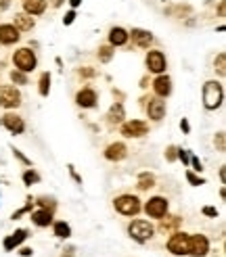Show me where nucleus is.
Segmentation results:
<instances>
[{"instance_id": "nucleus-30", "label": "nucleus", "mask_w": 226, "mask_h": 257, "mask_svg": "<svg viewBox=\"0 0 226 257\" xmlns=\"http://www.w3.org/2000/svg\"><path fill=\"white\" fill-rule=\"evenodd\" d=\"M34 203H38L42 209H48V211H53L55 213V209H57V201L53 199V197H46V195H42V197H38Z\"/></svg>"}, {"instance_id": "nucleus-13", "label": "nucleus", "mask_w": 226, "mask_h": 257, "mask_svg": "<svg viewBox=\"0 0 226 257\" xmlns=\"http://www.w3.org/2000/svg\"><path fill=\"white\" fill-rule=\"evenodd\" d=\"M75 102H78V107L82 109H94L98 105V94L96 90L92 88H82L78 94H75Z\"/></svg>"}, {"instance_id": "nucleus-24", "label": "nucleus", "mask_w": 226, "mask_h": 257, "mask_svg": "<svg viewBox=\"0 0 226 257\" xmlns=\"http://www.w3.org/2000/svg\"><path fill=\"white\" fill-rule=\"evenodd\" d=\"M23 11L28 15H42L46 11V0H23Z\"/></svg>"}, {"instance_id": "nucleus-19", "label": "nucleus", "mask_w": 226, "mask_h": 257, "mask_svg": "<svg viewBox=\"0 0 226 257\" xmlns=\"http://www.w3.org/2000/svg\"><path fill=\"white\" fill-rule=\"evenodd\" d=\"M153 90H155V94H157L159 98L170 96V92H172V80H170V75L159 73L157 78L153 80Z\"/></svg>"}, {"instance_id": "nucleus-44", "label": "nucleus", "mask_w": 226, "mask_h": 257, "mask_svg": "<svg viewBox=\"0 0 226 257\" xmlns=\"http://www.w3.org/2000/svg\"><path fill=\"white\" fill-rule=\"evenodd\" d=\"M180 130H182L184 134H191V123H188V119H186V117H182V119H180Z\"/></svg>"}, {"instance_id": "nucleus-16", "label": "nucleus", "mask_w": 226, "mask_h": 257, "mask_svg": "<svg viewBox=\"0 0 226 257\" xmlns=\"http://www.w3.org/2000/svg\"><path fill=\"white\" fill-rule=\"evenodd\" d=\"M103 155L107 161H122V159L128 157V147L124 143H111V145H107Z\"/></svg>"}, {"instance_id": "nucleus-35", "label": "nucleus", "mask_w": 226, "mask_h": 257, "mask_svg": "<svg viewBox=\"0 0 226 257\" xmlns=\"http://www.w3.org/2000/svg\"><path fill=\"white\" fill-rule=\"evenodd\" d=\"M186 180H188V184H191V186H201V184H205V180L201 178V176H197L195 172H191V170L186 172Z\"/></svg>"}, {"instance_id": "nucleus-39", "label": "nucleus", "mask_w": 226, "mask_h": 257, "mask_svg": "<svg viewBox=\"0 0 226 257\" xmlns=\"http://www.w3.org/2000/svg\"><path fill=\"white\" fill-rule=\"evenodd\" d=\"M176 157H178V159L182 161L184 168L188 165V161H191V155H188V151H186V149H178V155H176Z\"/></svg>"}, {"instance_id": "nucleus-34", "label": "nucleus", "mask_w": 226, "mask_h": 257, "mask_svg": "<svg viewBox=\"0 0 226 257\" xmlns=\"http://www.w3.org/2000/svg\"><path fill=\"white\" fill-rule=\"evenodd\" d=\"M191 11H193V9L188 7V5H184V7H182V5H176V7L170 9L168 13H172V15H176V17H182V15H191Z\"/></svg>"}, {"instance_id": "nucleus-2", "label": "nucleus", "mask_w": 226, "mask_h": 257, "mask_svg": "<svg viewBox=\"0 0 226 257\" xmlns=\"http://www.w3.org/2000/svg\"><path fill=\"white\" fill-rule=\"evenodd\" d=\"M113 207H116L122 215H138L143 209V205H141V199H138L136 195H120L113 199Z\"/></svg>"}, {"instance_id": "nucleus-22", "label": "nucleus", "mask_w": 226, "mask_h": 257, "mask_svg": "<svg viewBox=\"0 0 226 257\" xmlns=\"http://www.w3.org/2000/svg\"><path fill=\"white\" fill-rule=\"evenodd\" d=\"M128 32H126L124 28H111L109 30V44L116 48V46H124L126 42H128Z\"/></svg>"}, {"instance_id": "nucleus-38", "label": "nucleus", "mask_w": 226, "mask_h": 257, "mask_svg": "<svg viewBox=\"0 0 226 257\" xmlns=\"http://www.w3.org/2000/svg\"><path fill=\"white\" fill-rule=\"evenodd\" d=\"M11 151H13V155H15V157H17V159H19V161H21L23 165H32V161H30L28 157H25V155H23V153H21L19 149H15V147H11Z\"/></svg>"}, {"instance_id": "nucleus-49", "label": "nucleus", "mask_w": 226, "mask_h": 257, "mask_svg": "<svg viewBox=\"0 0 226 257\" xmlns=\"http://www.w3.org/2000/svg\"><path fill=\"white\" fill-rule=\"evenodd\" d=\"M69 5H71V9H78L82 5V0H69Z\"/></svg>"}, {"instance_id": "nucleus-29", "label": "nucleus", "mask_w": 226, "mask_h": 257, "mask_svg": "<svg viewBox=\"0 0 226 257\" xmlns=\"http://www.w3.org/2000/svg\"><path fill=\"white\" fill-rule=\"evenodd\" d=\"M21 180H23V184L25 186H32V184H38V182H40V174H38L36 170H25L23 172V176H21Z\"/></svg>"}, {"instance_id": "nucleus-10", "label": "nucleus", "mask_w": 226, "mask_h": 257, "mask_svg": "<svg viewBox=\"0 0 226 257\" xmlns=\"http://www.w3.org/2000/svg\"><path fill=\"white\" fill-rule=\"evenodd\" d=\"M168 199L166 197H151L147 203H145V213L149 217H155V220H159V217H163L168 213Z\"/></svg>"}, {"instance_id": "nucleus-6", "label": "nucleus", "mask_w": 226, "mask_h": 257, "mask_svg": "<svg viewBox=\"0 0 226 257\" xmlns=\"http://www.w3.org/2000/svg\"><path fill=\"white\" fill-rule=\"evenodd\" d=\"M120 132L124 138H141L149 134V123L143 119H132V121H122Z\"/></svg>"}, {"instance_id": "nucleus-46", "label": "nucleus", "mask_w": 226, "mask_h": 257, "mask_svg": "<svg viewBox=\"0 0 226 257\" xmlns=\"http://www.w3.org/2000/svg\"><path fill=\"white\" fill-rule=\"evenodd\" d=\"M67 168H69V174H71V178L75 180V182H78V184H82V178L78 176V174H75V168H73V165H67Z\"/></svg>"}, {"instance_id": "nucleus-5", "label": "nucleus", "mask_w": 226, "mask_h": 257, "mask_svg": "<svg viewBox=\"0 0 226 257\" xmlns=\"http://www.w3.org/2000/svg\"><path fill=\"white\" fill-rule=\"evenodd\" d=\"M143 107L149 115V119L153 121H161L166 117V102H163L159 96H143Z\"/></svg>"}, {"instance_id": "nucleus-15", "label": "nucleus", "mask_w": 226, "mask_h": 257, "mask_svg": "<svg viewBox=\"0 0 226 257\" xmlns=\"http://www.w3.org/2000/svg\"><path fill=\"white\" fill-rule=\"evenodd\" d=\"M30 236V230L28 228H19V230H15L13 234H9L5 240H3V247H5V251H15L17 247H21V242Z\"/></svg>"}, {"instance_id": "nucleus-3", "label": "nucleus", "mask_w": 226, "mask_h": 257, "mask_svg": "<svg viewBox=\"0 0 226 257\" xmlns=\"http://www.w3.org/2000/svg\"><path fill=\"white\" fill-rule=\"evenodd\" d=\"M13 63H15V67L23 73H30L38 67V59L34 55L32 48H19L15 50V55H13Z\"/></svg>"}, {"instance_id": "nucleus-33", "label": "nucleus", "mask_w": 226, "mask_h": 257, "mask_svg": "<svg viewBox=\"0 0 226 257\" xmlns=\"http://www.w3.org/2000/svg\"><path fill=\"white\" fill-rule=\"evenodd\" d=\"M32 207H34V199L32 197H28V203L23 205L21 209H17V211H13V215H11V220H19L21 215H25V213H30L32 211Z\"/></svg>"}, {"instance_id": "nucleus-36", "label": "nucleus", "mask_w": 226, "mask_h": 257, "mask_svg": "<svg viewBox=\"0 0 226 257\" xmlns=\"http://www.w3.org/2000/svg\"><path fill=\"white\" fill-rule=\"evenodd\" d=\"M176 155H178V147H174V145H170V147L166 149V161H168V163H174L176 159H178V157H176Z\"/></svg>"}, {"instance_id": "nucleus-50", "label": "nucleus", "mask_w": 226, "mask_h": 257, "mask_svg": "<svg viewBox=\"0 0 226 257\" xmlns=\"http://www.w3.org/2000/svg\"><path fill=\"white\" fill-rule=\"evenodd\" d=\"M50 5H53L55 9H59V7L63 5V0H50Z\"/></svg>"}, {"instance_id": "nucleus-42", "label": "nucleus", "mask_w": 226, "mask_h": 257, "mask_svg": "<svg viewBox=\"0 0 226 257\" xmlns=\"http://www.w3.org/2000/svg\"><path fill=\"white\" fill-rule=\"evenodd\" d=\"M201 213L207 215V217H218V209L216 207H209V205H205V207L201 209Z\"/></svg>"}, {"instance_id": "nucleus-51", "label": "nucleus", "mask_w": 226, "mask_h": 257, "mask_svg": "<svg viewBox=\"0 0 226 257\" xmlns=\"http://www.w3.org/2000/svg\"><path fill=\"white\" fill-rule=\"evenodd\" d=\"M218 13H220V17H224V0H222L220 7H218Z\"/></svg>"}, {"instance_id": "nucleus-12", "label": "nucleus", "mask_w": 226, "mask_h": 257, "mask_svg": "<svg viewBox=\"0 0 226 257\" xmlns=\"http://www.w3.org/2000/svg\"><path fill=\"white\" fill-rule=\"evenodd\" d=\"M209 253V240L203 234L188 236V255L193 257H205Z\"/></svg>"}, {"instance_id": "nucleus-28", "label": "nucleus", "mask_w": 226, "mask_h": 257, "mask_svg": "<svg viewBox=\"0 0 226 257\" xmlns=\"http://www.w3.org/2000/svg\"><path fill=\"white\" fill-rule=\"evenodd\" d=\"M38 92H40V96H48L50 92V73L44 71L40 75V80H38Z\"/></svg>"}, {"instance_id": "nucleus-48", "label": "nucleus", "mask_w": 226, "mask_h": 257, "mask_svg": "<svg viewBox=\"0 0 226 257\" xmlns=\"http://www.w3.org/2000/svg\"><path fill=\"white\" fill-rule=\"evenodd\" d=\"M220 180H222V184L226 182V170H224V165H222V168H220Z\"/></svg>"}, {"instance_id": "nucleus-40", "label": "nucleus", "mask_w": 226, "mask_h": 257, "mask_svg": "<svg viewBox=\"0 0 226 257\" xmlns=\"http://www.w3.org/2000/svg\"><path fill=\"white\" fill-rule=\"evenodd\" d=\"M78 75L80 78H94L96 71L92 67H82V69H78Z\"/></svg>"}, {"instance_id": "nucleus-11", "label": "nucleus", "mask_w": 226, "mask_h": 257, "mask_svg": "<svg viewBox=\"0 0 226 257\" xmlns=\"http://www.w3.org/2000/svg\"><path fill=\"white\" fill-rule=\"evenodd\" d=\"M0 125L7 127V130H9L11 134H15V136H19V134L25 132V121H23V117H21V115H17V113H11V111H7L3 117H0Z\"/></svg>"}, {"instance_id": "nucleus-37", "label": "nucleus", "mask_w": 226, "mask_h": 257, "mask_svg": "<svg viewBox=\"0 0 226 257\" xmlns=\"http://www.w3.org/2000/svg\"><path fill=\"white\" fill-rule=\"evenodd\" d=\"M213 143H216V147H218L220 153H224V151H226V138H224V132H218L216 138H213Z\"/></svg>"}, {"instance_id": "nucleus-1", "label": "nucleus", "mask_w": 226, "mask_h": 257, "mask_svg": "<svg viewBox=\"0 0 226 257\" xmlns=\"http://www.w3.org/2000/svg\"><path fill=\"white\" fill-rule=\"evenodd\" d=\"M224 102V86L216 80L203 84V107L207 111H216Z\"/></svg>"}, {"instance_id": "nucleus-8", "label": "nucleus", "mask_w": 226, "mask_h": 257, "mask_svg": "<svg viewBox=\"0 0 226 257\" xmlns=\"http://www.w3.org/2000/svg\"><path fill=\"white\" fill-rule=\"evenodd\" d=\"M21 105V92L15 86H3L0 88V107L3 109H17Z\"/></svg>"}, {"instance_id": "nucleus-9", "label": "nucleus", "mask_w": 226, "mask_h": 257, "mask_svg": "<svg viewBox=\"0 0 226 257\" xmlns=\"http://www.w3.org/2000/svg\"><path fill=\"white\" fill-rule=\"evenodd\" d=\"M168 251L172 255H188V234L186 232H180V230H176L172 232L170 240H168Z\"/></svg>"}, {"instance_id": "nucleus-25", "label": "nucleus", "mask_w": 226, "mask_h": 257, "mask_svg": "<svg viewBox=\"0 0 226 257\" xmlns=\"http://www.w3.org/2000/svg\"><path fill=\"white\" fill-rule=\"evenodd\" d=\"M136 186H138V190H149V188H153V186H155V174H151V172L138 174Z\"/></svg>"}, {"instance_id": "nucleus-14", "label": "nucleus", "mask_w": 226, "mask_h": 257, "mask_svg": "<svg viewBox=\"0 0 226 257\" xmlns=\"http://www.w3.org/2000/svg\"><path fill=\"white\" fill-rule=\"evenodd\" d=\"M19 38H21V32L13 23H3L0 25V44L11 46V44L19 42Z\"/></svg>"}, {"instance_id": "nucleus-41", "label": "nucleus", "mask_w": 226, "mask_h": 257, "mask_svg": "<svg viewBox=\"0 0 226 257\" xmlns=\"http://www.w3.org/2000/svg\"><path fill=\"white\" fill-rule=\"evenodd\" d=\"M75 17H78V15H75V9L67 11V13H65V17H63V25H71V23L75 21Z\"/></svg>"}, {"instance_id": "nucleus-27", "label": "nucleus", "mask_w": 226, "mask_h": 257, "mask_svg": "<svg viewBox=\"0 0 226 257\" xmlns=\"http://www.w3.org/2000/svg\"><path fill=\"white\" fill-rule=\"evenodd\" d=\"M113 55H116V48H113L111 44H103V46H98L96 57H98V61H100V63H109V61L113 59Z\"/></svg>"}, {"instance_id": "nucleus-4", "label": "nucleus", "mask_w": 226, "mask_h": 257, "mask_svg": "<svg viewBox=\"0 0 226 257\" xmlns=\"http://www.w3.org/2000/svg\"><path fill=\"white\" fill-rule=\"evenodd\" d=\"M153 232H155V228L151 226L147 220H134V222H130V226H128V234H130V238H134L136 242H147V240H151V238H153Z\"/></svg>"}, {"instance_id": "nucleus-20", "label": "nucleus", "mask_w": 226, "mask_h": 257, "mask_svg": "<svg viewBox=\"0 0 226 257\" xmlns=\"http://www.w3.org/2000/svg\"><path fill=\"white\" fill-rule=\"evenodd\" d=\"M53 211H48V209H36V211H30V220L38 226V228H46V226H50L53 224Z\"/></svg>"}, {"instance_id": "nucleus-7", "label": "nucleus", "mask_w": 226, "mask_h": 257, "mask_svg": "<svg viewBox=\"0 0 226 257\" xmlns=\"http://www.w3.org/2000/svg\"><path fill=\"white\" fill-rule=\"evenodd\" d=\"M145 65L151 73H166V67H168V61H166V55L161 50H149L147 57H145Z\"/></svg>"}, {"instance_id": "nucleus-26", "label": "nucleus", "mask_w": 226, "mask_h": 257, "mask_svg": "<svg viewBox=\"0 0 226 257\" xmlns=\"http://www.w3.org/2000/svg\"><path fill=\"white\" fill-rule=\"evenodd\" d=\"M53 232L57 238H69L71 236V226L67 222H55L53 224Z\"/></svg>"}, {"instance_id": "nucleus-21", "label": "nucleus", "mask_w": 226, "mask_h": 257, "mask_svg": "<svg viewBox=\"0 0 226 257\" xmlns=\"http://www.w3.org/2000/svg\"><path fill=\"white\" fill-rule=\"evenodd\" d=\"M124 117H126V111H124L122 100L113 102V105L109 107V111H107V121H109L111 125H118V123L124 121Z\"/></svg>"}, {"instance_id": "nucleus-43", "label": "nucleus", "mask_w": 226, "mask_h": 257, "mask_svg": "<svg viewBox=\"0 0 226 257\" xmlns=\"http://www.w3.org/2000/svg\"><path fill=\"white\" fill-rule=\"evenodd\" d=\"M188 163H193V170H195V172H199V174L203 172V163H201L197 157H191V161H188Z\"/></svg>"}, {"instance_id": "nucleus-18", "label": "nucleus", "mask_w": 226, "mask_h": 257, "mask_svg": "<svg viewBox=\"0 0 226 257\" xmlns=\"http://www.w3.org/2000/svg\"><path fill=\"white\" fill-rule=\"evenodd\" d=\"M128 38H132L134 46H138V48H149L151 42H153V36H151V32L141 30V28H132V32H128Z\"/></svg>"}, {"instance_id": "nucleus-23", "label": "nucleus", "mask_w": 226, "mask_h": 257, "mask_svg": "<svg viewBox=\"0 0 226 257\" xmlns=\"http://www.w3.org/2000/svg\"><path fill=\"white\" fill-rule=\"evenodd\" d=\"M15 28L19 30V32H30L34 25H36V21H34V17L32 15H28V13H17L15 15Z\"/></svg>"}, {"instance_id": "nucleus-32", "label": "nucleus", "mask_w": 226, "mask_h": 257, "mask_svg": "<svg viewBox=\"0 0 226 257\" xmlns=\"http://www.w3.org/2000/svg\"><path fill=\"white\" fill-rule=\"evenodd\" d=\"M213 69L218 71L220 78H224V75H226V55L224 53H220L216 57V61H213Z\"/></svg>"}, {"instance_id": "nucleus-17", "label": "nucleus", "mask_w": 226, "mask_h": 257, "mask_svg": "<svg viewBox=\"0 0 226 257\" xmlns=\"http://www.w3.org/2000/svg\"><path fill=\"white\" fill-rule=\"evenodd\" d=\"M182 226V217L180 215H166V220L163 217H159V226H157V230L161 234H172V232H176Z\"/></svg>"}, {"instance_id": "nucleus-31", "label": "nucleus", "mask_w": 226, "mask_h": 257, "mask_svg": "<svg viewBox=\"0 0 226 257\" xmlns=\"http://www.w3.org/2000/svg\"><path fill=\"white\" fill-rule=\"evenodd\" d=\"M11 82H13V84H19V86L30 84L28 73H23V71H19V69H13V71H11Z\"/></svg>"}, {"instance_id": "nucleus-47", "label": "nucleus", "mask_w": 226, "mask_h": 257, "mask_svg": "<svg viewBox=\"0 0 226 257\" xmlns=\"http://www.w3.org/2000/svg\"><path fill=\"white\" fill-rule=\"evenodd\" d=\"M9 5H11V0H0V11L9 9Z\"/></svg>"}, {"instance_id": "nucleus-45", "label": "nucleus", "mask_w": 226, "mask_h": 257, "mask_svg": "<svg viewBox=\"0 0 226 257\" xmlns=\"http://www.w3.org/2000/svg\"><path fill=\"white\" fill-rule=\"evenodd\" d=\"M19 255H21V257H32V255H34V249H30V247H21V249H19Z\"/></svg>"}, {"instance_id": "nucleus-52", "label": "nucleus", "mask_w": 226, "mask_h": 257, "mask_svg": "<svg viewBox=\"0 0 226 257\" xmlns=\"http://www.w3.org/2000/svg\"><path fill=\"white\" fill-rule=\"evenodd\" d=\"M63 257H73V249H67V253L63 255Z\"/></svg>"}]
</instances>
